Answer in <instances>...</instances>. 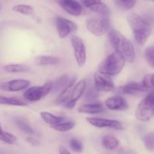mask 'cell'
<instances>
[{
	"label": "cell",
	"mask_w": 154,
	"mask_h": 154,
	"mask_svg": "<svg viewBox=\"0 0 154 154\" xmlns=\"http://www.w3.org/2000/svg\"><path fill=\"white\" fill-rule=\"evenodd\" d=\"M94 83L95 90L98 92L108 93L115 89L114 83L110 77L99 73L98 72L94 75Z\"/></svg>",
	"instance_id": "cell-11"
},
{
	"label": "cell",
	"mask_w": 154,
	"mask_h": 154,
	"mask_svg": "<svg viewBox=\"0 0 154 154\" xmlns=\"http://www.w3.org/2000/svg\"><path fill=\"white\" fill-rule=\"evenodd\" d=\"M127 20L132 31L134 40L137 45L143 46L152 32L151 26L144 18L135 13L128 15Z\"/></svg>",
	"instance_id": "cell-2"
},
{
	"label": "cell",
	"mask_w": 154,
	"mask_h": 154,
	"mask_svg": "<svg viewBox=\"0 0 154 154\" xmlns=\"http://www.w3.org/2000/svg\"><path fill=\"white\" fill-rule=\"evenodd\" d=\"M123 57L115 51L107 56L98 66V72L110 77H113L120 74L125 65Z\"/></svg>",
	"instance_id": "cell-3"
},
{
	"label": "cell",
	"mask_w": 154,
	"mask_h": 154,
	"mask_svg": "<svg viewBox=\"0 0 154 154\" xmlns=\"http://www.w3.org/2000/svg\"><path fill=\"white\" fill-rule=\"evenodd\" d=\"M59 154H71L70 152L63 146H60L59 148Z\"/></svg>",
	"instance_id": "cell-35"
},
{
	"label": "cell",
	"mask_w": 154,
	"mask_h": 154,
	"mask_svg": "<svg viewBox=\"0 0 154 154\" xmlns=\"http://www.w3.org/2000/svg\"><path fill=\"white\" fill-rule=\"evenodd\" d=\"M0 105H11V106L26 107L27 104L24 101L15 97H7L0 95Z\"/></svg>",
	"instance_id": "cell-20"
},
{
	"label": "cell",
	"mask_w": 154,
	"mask_h": 154,
	"mask_svg": "<svg viewBox=\"0 0 154 154\" xmlns=\"http://www.w3.org/2000/svg\"><path fill=\"white\" fill-rule=\"evenodd\" d=\"M58 4L66 13L74 17L82 14V5L76 0H58Z\"/></svg>",
	"instance_id": "cell-14"
},
{
	"label": "cell",
	"mask_w": 154,
	"mask_h": 154,
	"mask_svg": "<svg viewBox=\"0 0 154 154\" xmlns=\"http://www.w3.org/2000/svg\"><path fill=\"white\" fill-rule=\"evenodd\" d=\"M75 81H76V78L73 77L69 80L67 84L66 87L60 91V94L55 99V104L58 105H63L69 99V96H70L71 92H72V88H73L74 85L75 84Z\"/></svg>",
	"instance_id": "cell-17"
},
{
	"label": "cell",
	"mask_w": 154,
	"mask_h": 154,
	"mask_svg": "<svg viewBox=\"0 0 154 154\" xmlns=\"http://www.w3.org/2000/svg\"><path fill=\"white\" fill-rule=\"evenodd\" d=\"M26 141H27V143H29V144L33 146H39L40 144V142L33 137H27Z\"/></svg>",
	"instance_id": "cell-34"
},
{
	"label": "cell",
	"mask_w": 154,
	"mask_h": 154,
	"mask_svg": "<svg viewBox=\"0 0 154 154\" xmlns=\"http://www.w3.org/2000/svg\"><path fill=\"white\" fill-rule=\"evenodd\" d=\"M69 147L75 153H82L83 150V145L79 140L72 138L69 141Z\"/></svg>",
	"instance_id": "cell-33"
},
{
	"label": "cell",
	"mask_w": 154,
	"mask_h": 154,
	"mask_svg": "<svg viewBox=\"0 0 154 154\" xmlns=\"http://www.w3.org/2000/svg\"><path fill=\"white\" fill-rule=\"evenodd\" d=\"M0 154H3L2 153H1V152H0Z\"/></svg>",
	"instance_id": "cell-38"
},
{
	"label": "cell",
	"mask_w": 154,
	"mask_h": 154,
	"mask_svg": "<svg viewBox=\"0 0 154 154\" xmlns=\"http://www.w3.org/2000/svg\"><path fill=\"white\" fill-rule=\"evenodd\" d=\"M30 84V81L26 79H14L2 83L0 88L8 92H19L27 89Z\"/></svg>",
	"instance_id": "cell-15"
},
{
	"label": "cell",
	"mask_w": 154,
	"mask_h": 154,
	"mask_svg": "<svg viewBox=\"0 0 154 154\" xmlns=\"http://www.w3.org/2000/svg\"><path fill=\"white\" fill-rule=\"evenodd\" d=\"M69 81V77L67 74H63V75L59 77L54 82H52V90L51 92L57 93L58 91H61Z\"/></svg>",
	"instance_id": "cell-23"
},
{
	"label": "cell",
	"mask_w": 154,
	"mask_h": 154,
	"mask_svg": "<svg viewBox=\"0 0 154 154\" xmlns=\"http://www.w3.org/2000/svg\"><path fill=\"white\" fill-rule=\"evenodd\" d=\"M154 115V89L146 93L143 100L138 104L135 111V117L141 122H147Z\"/></svg>",
	"instance_id": "cell-4"
},
{
	"label": "cell",
	"mask_w": 154,
	"mask_h": 154,
	"mask_svg": "<svg viewBox=\"0 0 154 154\" xmlns=\"http://www.w3.org/2000/svg\"><path fill=\"white\" fill-rule=\"evenodd\" d=\"M86 121L91 126L98 128H109L114 130H123V125L120 121L116 120L101 118V117H87Z\"/></svg>",
	"instance_id": "cell-9"
},
{
	"label": "cell",
	"mask_w": 154,
	"mask_h": 154,
	"mask_svg": "<svg viewBox=\"0 0 154 154\" xmlns=\"http://www.w3.org/2000/svg\"><path fill=\"white\" fill-rule=\"evenodd\" d=\"M141 84L148 90H153L154 89V74H149L145 75L142 81Z\"/></svg>",
	"instance_id": "cell-32"
},
{
	"label": "cell",
	"mask_w": 154,
	"mask_h": 154,
	"mask_svg": "<svg viewBox=\"0 0 154 154\" xmlns=\"http://www.w3.org/2000/svg\"><path fill=\"white\" fill-rule=\"evenodd\" d=\"M15 123H16V126H18V129L24 133L28 134V135H33L34 134V130H33V128L23 119H17L15 120Z\"/></svg>",
	"instance_id": "cell-28"
},
{
	"label": "cell",
	"mask_w": 154,
	"mask_h": 154,
	"mask_svg": "<svg viewBox=\"0 0 154 154\" xmlns=\"http://www.w3.org/2000/svg\"><path fill=\"white\" fill-rule=\"evenodd\" d=\"M86 87H87V84H86V81L85 80H80L79 81H78L74 85L68 101L63 106L64 108H67V109L73 108L76 102L79 100L80 98L84 94L85 91L86 90Z\"/></svg>",
	"instance_id": "cell-10"
},
{
	"label": "cell",
	"mask_w": 154,
	"mask_h": 154,
	"mask_svg": "<svg viewBox=\"0 0 154 154\" xmlns=\"http://www.w3.org/2000/svg\"><path fill=\"white\" fill-rule=\"evenodd\" d=\"M1 9H2V6L0 5V10H1Z\"/></svg>",
	"instance_id": "cell-37"
},
{
	"label": "cell",
	"mask_w": 154,
	"mask_h": 154,
	"mask_svg": "<svg viewBox=\"0 0 154 154\" xmlns=\"http://www.w3.org/2000/svg\"><path fill=\"white\" fill-rule=\"evenodd\" d=\"M110 44L116 52L120 54L125 62L132 63L135 59V50L132 43L116 29H111L108 32Z\"/></svg>",
	"instance_id": "cell-1"
},
{
	"label": "cell",
	"mask_w": 154,
	"mask_h": 154,
	"mask_svg": "<svg viewBox=\"0 0 154 154\" xmlns=\"http://www.w3.org/2000/svg\"><path fill=\"white\" fill-rule=\"evenodd\" d=\"M143 142L149 151L154 152V132H149L145 135L143 138Z\"/></svg>",
	"instance_id": "cell-29"
},
{
	"label": "cell",
	"mask_w": 154,
	"mask_h": 154,
	"mask_svg": "<svg viewBox=\"0 0 154 154\" xmlns=\"http://www.w3.org/2000/svg\"><path fill=\"white\" fill-rule=\"evenodd\" d=\"M3 132H4V131H3L2 128V126H1V124H0V135H1L3 133Z\"/></svg>",
	"instance_id": "cell-36"
},
{
	"label": "cell",
	"mask_w": 154,
	"mask_h": 154,
	"mask_svg": "<svg viewBox=\"0 0 154 154\" xmlns=\"http://www.w3.org/2000/svg\"><path fill=\"white\" fill-rule=\"evenodd\" d=\"M55 25L58 36L60 38L67 37L69 35L75 32L78 29L75 23L62 17H57L55 18Z\"/></svg>",
	"instance_id": "cell-8"
},
{
	"label": "cell",
	"mask_w": 154,
	"mask_h": 154,
	"mask_svg": "<svg viewBox=\"0 0 154 154\" xmlns=\"http://www.w3.org/2000/svg\"><path fill=\"white\" fill-rule=\"evenodd\" d=\"M35 63L38 66H53L59 63V59L51 56H39L35 59Z\"/></svg>",
	"instance_id": "cell-22"
},
{
	"label": "cell",
	"mask_w": 154,
	"mask_h": 154,
	"mask_svg": "<svg viewBox=\"0 0 154 154\" xmlns=\"http://www.w3.org/2000/svg\"><path fill=\"white\" fill-rule=\"evenodd\" d=\"M40 116L45 123H48V124L51 125V126L57 124V123L65 120V118L63 117L54 115V114H51V113L48 112V111H41Z\"/></svg>",
	"instance_id": "cell-19"
},
{
	"label": "cell",
	"mask_w": 154,
	"mask_h": 154,
	"mask_svg": "<svg viewBox=\"0 0 154 154\" xmlns=\"http://www.w3.org/2000/svg\"><path fill=\"white\" fill-rule=\"evenodd\" d=\"M153 116H154V115H153Z\"/></svg>",
	"instance_id": "cell-39"
},
{
	"label": "cell",
	"mask_w": 154,
	"mask_h": 154,
	"mask_svg": "<svg viewBox=\"0 0 154 154\" xmlns=\"http://www.w3.org/2000/svg\"><path fill=\"white\" fill-rule=\"evenodd\" d=\"M86 27L93 35L100 37L110 29V21L109 16H92L86 20Z\"/></svg>",
	"instance_id": "cell-5"
},
{
	"label": "cell",
	"mask_w": 154,
	"mask_h": 154,
	"mask_svg": "<svg viewBox=\"0 0 154 154\" xmlns=\"http://www.w3.org/2000/svg\"><path fill=\"white\" fill-rule=\"evenodd\" d=\"M0 141L8 144H13L16 142L17 137L11 133L3 132V133L0 135Z\"/></svg>",
	"instance_id": "cell-31"
},
{
	"label": "cell",
	"mask_w": 154,
	"mask_h": 154,
	"mask_svg": "<svg viewBox=\"0 0 154 154\" xmlns=\"http://www.w3.org/2000/svg\"><path fill=\"white\" fill-rule=\"evenodd\" d=\"M4 70L8 73H21L26 72L30 70V68L26 65L22 64H8L3 67Z\"/></svg>",
	"instance_id": "cell-25"
},
{
	"label": "cell",
	"mask_w": 154,
	"mask_h": 154,
	"mask_svg": "<svg viewBox=\"0 0 154 154\" xmlns=\"http://www.w3.org/2000/svg\"><path fill=\"white\" fill-rule=\"evenodd\" d=\"M70 42L77 65L79 67H83L86 63L87 54H86L85 46L82 39L75 35H73L71 36Z\"/></svg>",
	"instance_id": "cell-7"
},
{
	"label": "cell",
	"mask_w": 154,
	"mask_h": 154,
	"mask_svg": "<svg viewBox=\"0 0 154 154\" xmlns=\"http://www.w3.org/2000/svg\"><path fill=\"white\" fill-rule=\"evenodd\" d=\"M75 125V122L72 121V120H68V121L63 120V121L60 122L57 124L52 125V126H51V127L55 131H57V132H66L73 129Z\"/></svg>",
	"instance_id": "cell-24"
},
{
	"label": "cell",
	"mask_w": 154,
	"mask_h": 154,
	"mask_svg": "<svg viewBox=\"0 0 154 154\" xmlns=\"http://www.w3.org/2000/svg\"><path fill=\"white\" fill-rule=\"evenodd\" d=\"M121 93L123 94L133 96H141L145 93H149V90L144 87L141 83L131 81L119 88Z\"/></svg>",
	"instance_id": "cell-12"
},
{
	"label": "cell",
	"mask_w": 154,
	"mask_h": 154,
	"mask_svg": "<svg viewBox=\"0 0 154 154\" xmlns=\"http://www.w3.org/2000/svg\"><path fill=\"white\" fill-rule=\"evenodd\" d=\"M12 11L23 15H30L33 12V8L30 5L18 4L12 7Z\"/></svg>",
	"instance_id": "cell-27"
},
{
	"label": "cell",
	"mask_w": 154,
	"mask_h": 154,
	"mask_svg": "<svg viewBox=\"0 0 154 154\" xmlns=\"http://www.w3.org/2000/svg\"><path fill=\"white\" fill-rule=\"evenodd\" d=\"M103 111H104V105L101 102L84 104L78 108V112L80 114H96L101 113Z\"/></svg>",
	"instance_id": "cell-18"
},
{
	"label": "cell",
	"mask_w": 154,
	"mask_h": 154,
	"mask_svg": "<svg viewBox=\"0 0 154 154\" xmlns=\"http://www.w3.org/2000/svg\"><path fill=\"white\" fill-rule=\"evenodd\" d=\"M143 55L148 65L154 69V45L147 47L145 49Z\"/></svg>",
	"instance_id": "cell-30"
},
{
	"label": "cell",
	"mask_w": 154,
	"mask_h": 154,
	"mask_svg": "<svg viewBox=\"0 0 154 154\" xmlns=\"http://www.w3.org/2000/svg\"><path fill=\"white\" fill-rule=\"evenodd\" d=\"M81 4L98 15L101 16L110 15V10L108 7L101 0H81Z\"/></svg>",
	"instance_id": "cell-13"
},
{
	"label": "cell",
	"mask_w": 154,
	"mask_h": 154,
	"mask_svg": "<svg viewBox=\"0 0 154 154\" xmlns=\"http://www.w3.org/2000/svg\"><path fill=\"white\" fill-rule=\"evenodd\" d=\"M115 5L122 11L131 10L135 6L137 0H113Z\"/></svg>",
	"instance_id": "cell-26"
},
{
	"label": "cell",
	"mask_w": 154,
	"mask_h": 154,
	"mask_svg": "<svg viewBox=\"0 0 154 154\" xmlns=\"http://www.w3.org/2000/svg\"><path fill=\"white\" fill-rule=\"evenodd\" d=\"M52 90V82L47 81L42 86L29 87L24 93V99L30 102H38L49 94Z\"/></svg>",
	"instance_id": "cell-6"
},
{
	"label": "cell",
	"mask_w": 154,
	"mask_h": 154,
	"mask_svg": "<svg viewBox=\"0 0 154 154\" xmlns=\"http://www.w3.org/2000/svg\"><path fill=\"white\" fill-rule=\"evenodd\" d=\"M104 104L105 106L111 111H125L129 108L126 99L122 96H110L105 101Z\"/></svg>",
	"instance_id": "cell-16"
},
{
	"label": "cell",
	"mask_w": 154,
	"mask_h": 154,
	"mask_svg": "<svg viewBox=\"0 0 154 154\" xmlns=\"http://www.w3.org/2000/svg\"><path fill=\"white\" fill-rule=\"evenodd\" d=\"M119 144V141L117 138L112 135H107L103 137L102 145L105 149L108 150H114L117 148Z\"/></svg>",
	"instance_id": "cell-21"
}]
</instances>
